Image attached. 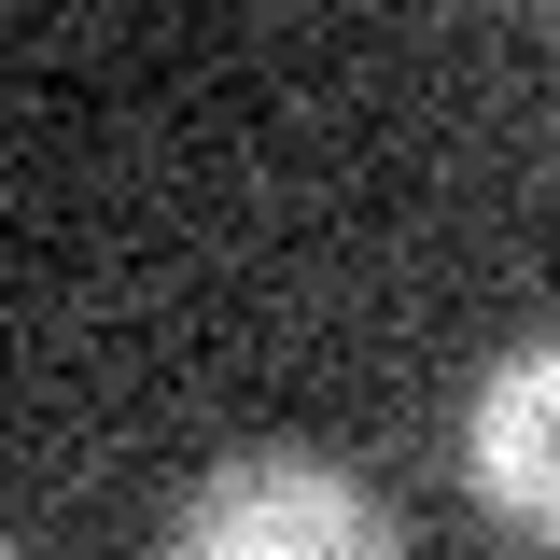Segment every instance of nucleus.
<instances>
[{
	"label": "nucleus",
	"mask_w": 560,
	"mask_h": 560,
	"mask_svg": "<svg viewBox=\"0 0 560 560\" xmlns=\"http://www.w3.org/2000/svg\"><path fill=\"white\" fill-rule=\"evenodd\" d=\"M168 560H407L393 504L323 448H238L183 490Z\"/></svg>",
	"instance_id": "nucleus-1"
},
{
	"label": "nucleus",
	"mask_w": 560,
	"mask_h": 560,
	"mask_svg": "<svg viewBox=\"0 0 560 560\" xmlns=\"http://www.w3.org/2000/svg\"><path fill=\"white\" fill-rule=\"evenodd\" d=\"M463 477L490 518H518L533 547H560V337L504 350L463 407Z\"/></svg>",
	"instance_id": "nucleus-2"
}]
</instances>
